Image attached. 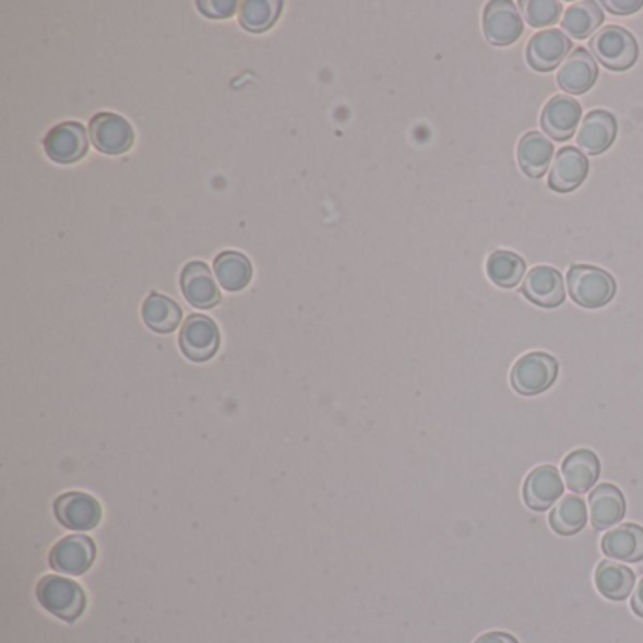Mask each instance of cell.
I'll list each match as a JSON object with an SVG mask.
<instances>
[{
	"label": "cell",
	"mask_w": 643,
	"mask_h": 643,
	"mask_svg": "<svg viewBox=\"0 0 643 643\" xmlns=\"http://www.w3.org/2000/svg\"><path fill=\"white\" fill-rule=\"evenodd\" d=\"M634 572L616 560H604L596 568V588L608 600H627L634 588Z\"/></svg>",
	"instance_id": "cell-23"
},
{
	"label": "cell",
	"mask_w": 643,
	"mask_h": 643,
	"mask_svg": "<svg viewBox=\"0 0 643 643\" xmlns=\"http://www.w3.org/2000/svg\"><path fill=\"white\" fill-rule=\"evenodd\" d=\"M181 290L189 305L201 310H210L219 305L222 295L215 285L212 270L201 261L186 264L180 276Z\"/></svg>",
	"instance_id": "cell-14"
},
{
	"label": "cell",
	"mask_w": 643,
	"mask_h": 643,
	"mask_svg": "<svg viewBox=\"0 0 643 643\" xmlns=\"http://www.w3.org/2000/svg\"><path fill=\"white\" fill-rule=\"evenodd\" d=\"M570 49V36L564 35L559 28H547L528 40L526 61L538 72H549L557 69L560 61H567Z\"/></svg>",
	"instance_id": "cell-10"
},
{
	"label": "cell",
	"mask_w": 643,
	"mask_h": 643,
	"mask_svg": "<svg viewBox=\"0 0 643 643\" xmlns=\"http://www.w3.org/2000/svg\"><path fill=\"white\" fill-rule=\"evenodd\" d=\"M56 515L62 526L76 533H85L98 525L103 517V508L97 498L85 492H64L56 500Z\"/></svg>",
	"instance_id": "cell-9"
},
{
	"label": "cell",
	"mask_w": 643,
	"mask_h": 643,
	"mask_svg": "<svg viewBox=\"0 0 643 643\" xmlns=\"http://www.w3.org/2000/svg\"><path fill=\"white\" fill-rule=\"evenodd\" d=\"M95 555H97L95 541L90 536L74 534L57 541L49 553V564L61 574L82 575L93 567Z\"/></svg>",
	"instance_id": "cell-6"
},
{
	"label": "cell",
	"mask_w": 643,
	"mask_h": 643,
	"mask_svg": "<svg viewBox=\"0 0 643 643\" xmlns=\"http://www.w3.org/2000/svg\"><path fill=\"white\" fill-rule=\"evenodd\" d=\"M562 495H564V484L555 466L544 464L526 476L523 498L533 512H547L551 505L559 502Z\"/></svg>",
	"instance_id": "cell-12"
},
{
	"label": "cell",
	"mask_w": 643,
	"mask_h": 643,
	"mask_svg": "<svg viewBox=\"0 0 643 643\" xmlns=\"http://www.w3.org/2000/svg\"><path fill=\"white\" fill-rule=\"evenodd\" d=\"M549 525L559 536H574L587 525V505L575 495H568L557 502L549 515Z\"/></svg>",
	"instance_id": "cell-26"
},
{
	"label": "cell",
	"mask_w": 643,
	"mask_h": 643,
	"mask_svg": "<svg viewBox=\"0 0 643 643\" xmlns=\"http://www.w3.org/2000/svg\"><path fill=\"white\" fill-rule=\"evenodd\" d=\"M521 8H523L526 23L534 28L555 25L562 12V4L557 0H526Z\"/></svg>",
	"instance_id": "cell-30"
},
{
	"label": "cell",
	"mask_w": 643,
	"mask_h": 643,
	"mask_svg": "<svg viewBox=\"0 0 643 643\" xmlns=\"http://www.w3.org/2000/svg\"><path fill=\"white\" fill-rule=\"evenodd\" d=\"M562 477L567 489L575 495H585L595 487L600 477V461L595 451L575 450L562 461Z\"/></svg>",
	"instance_id": "cell-20"
},
{
	"label": "cell",
	"mask_w": 643,
	"mask_h": 643,
	"mask_svg": "<svg viewBox=\"0 0 643 643\" xmlns=\"http://www.w3.org/2000/svg\"><path fill=\"white\" fill-rule=\"evenodd\" d=\"M553 153L555 147L551 140L544 136L541 132H526L525 136L519 140V166L533 180H538L547 172V168H549L551 159H553Z\"/></svg>",
	"instance_id": "cell-21"
},
{
	"label": "cell",
	"mask_w": 643,
	"mask_h": 643,
	"mask_svg": "<svg viewBox=\"0 0 643 643\" xmlns=\"http://www.w3.org/2000/svg\"><path fill=\"white\" fill-rule=\"evenodd\" d=\"M632 611L643 619V577L638 583L636 591L632 593Z\"/></svg>",
	"instance_id": "cell-33"
},
{
	"label": "cell",
	"mask_w": 643,
	"mask_h": 643,
	"mask_svg": "<svg viewBox=\"0 0 643 643\" xmlns=\"http://www.w3.org/2000/svg\"><path fill=\"white\" fill-rule=\"evenodd\" d=\"M90 142H87V132L80 123H61L53 127L44 140V150L48 157L61 165H70L82 159L87 153Z\"/></svg>",
	"instance_id": "cell-13"
},
{
	"label": "cell",
	"mask_w": 643,
	"mask_h": 643,
	"mask_svg": "<svg viewBox=\"0 0 643 643\" xmlns=\"http://www.w3.org/2000/svg\"><path fill=\"white\" fill-rule=\"evenodd\" d=\"M541 129L557 140L564 142L574 136L581 121V104L567 95H557L541 110Z\"/></svg>",
	"instance_id": "cell-15"
},
{
	"label": "cell",
	"mask_w": 643,
	"mask_h": 643,
	"mask_svg": "<svg viewBox=\"0 0 643 643\" xmlns=\"http://www.w3.org/2000/svg\"><path fill=\"white\" fill-rule=\"evenodd\" d=\"M36 598L51 616L62 621H76L85 609V593L76 581L61 575H46L36 587Z\"/></svg>",
	"instance_id": "cell-2"
},
{
	"label": "cell",
	"mask_w": 643,
	"mask_h": 643,
	"mask_svg": "<svg viewBox=\"0 0 643 643\" xmlns=\"http://www.w3.org/2000/svg\"><path fill=\"white\" fill-rule=\"evenodd\" d=\"M598 78V67L595 57L588 53L585 48H577L562 62L557 72V83L560 90L567 91L570 95H583L595 85Z\"/></svg>",
	"instance_id": "cell-17"
},
{
	"label": "cell",
	"mask_w": 643,
	"mask_h": 643,
	"mask_svg": "<svg viewBox=\"0 0 643 643\" xmlns=\"http://www.w3.org/2000/svg\"><path fill=\"white\" fill-rule=\"evenodd\" d=\"M568 293L575 305L588 310L608 306L617 293L614 276L593 264H572L568 270Z\"/></svg>",
	"instance_id": "cell-1"
},
{
	"label": "cell",
	"mask_w": 643,
	"mask_h": 643,
	"mask_svg": "<svg viewBox=\"0 0 643 643\" xmlns=\"http://www.w3.org/2000/svg\"><path fill=\"white\" fill-rule=\"evenodd\" d=\"M588 46L596 59L614 72H622L634 67L640 56L636 38L627 28L617 25H606L596 33Z\"/></svg>",
	"instance_id": "cell-3"
},
{
	"label": "cell",
	"mask_w": 643,
	"mask_h": 643,
	"mask_svg": "<svg viewBox=\"0 0 643 643\" xmlns=\"http://www.w3.org/2000/svg\"><path fill=\"white\" fill-rule=\"evenodd\" d=\"M559 376V362L544 352L526 353L513 365L510 381L515 393L536 396L546 393Z\"/></svg>",
	"instance_id": "cell-4"
},
{
	"label": "cell",
	"mask_w": 643,
	"mask_h": 643,
	"mask_svg": "<svg viewBox=\"0 0 643 643\" xmlns=\"http://www.w3.org/2000/svg\"><path fill=\"white\" fill-rule=\"evenodd\" d=\"M617 119L608 110H591L581 121L577 145L588 155H600L616 142Z\"/></svg>",
	"instance_id": "cell-18"
},
{
	"label": "cell",
	"mask_w": 643,
	"mask_h": 643,
	"mask_svg": "<svg viewBox=\"0 0 643 643\" xmlns=\"http://www.w3.org/2000/svg\"><path fill=\"white\" fill-rule=\"evenodd\" d=\"M282 2L274 0H248L240 10V23L251 33H263L276 23L277 15L282 12Z\"/></svg>",
	"instance_id": "cell-29"
},
{
	"label": "cell",
	"mask_w": 643,
	"mask_h": 643,
	"mask_svg": "<svg viewBox=\"0 0 643 643\" xmlns=\"http://www.w3.org/2000/svg\"><path fill=\"white\" fill-rule=\"evenodd\" d=\"M602 7L608 8L611 14L630 15L642 10L643 0H627V2L624 0H606V2H602Z\"/></svg>",
	"instance_id": "cell-31"
},
{
	"label": "cell",
	"mask_w": 643,
	"mask_h": 643,
	"mask_svg": "<svg viewBox=\"0 0 643 643\" xmlns=\"http://www.w3.org/2000/svg\"><path fill=\"white\" fill-rule=\"evenodd\" d=\"M90 132L93 145L106 155H121L129 152L134 142L131 123L110 111H103L91 119Z\"/></svg>",
	"instance_id": "cell-7"
},
{
	"label": "cell",
	"mask_w": 643,
	"mask_h": 643,
	"mask_svg": "<svg viewBox=\"0 0 643 643\" xmlns=\"http://www.w3.org/2000/svg\"><path fill=\"white\" fill-rule=\"evenodd\" d=\"M604 23V10L600 2H575L568 8L567 14L562 17V28L570 38L574 40H585L595 33L596 28Z\"/></svg>",
	"instance_id": "cell-24"
},
{
	"label": "cell",
	"mask_w": 643,
	"mask_h": 643,
	"mask_svg": "<svg viewBox=\"0 0 643 643\" xmlns=\"http://www.w3.org/2000/svg\"><path fill=\"white\" fill-rule=\"evenodd\" d=\"M214 266L219 284L227 290H242L253 274L248 257L240 251H223L215 257Z\"/></svg>",
	"instance_id": "cell-28"
},
{
	"label": "cell",
	"mask_w": 643,
	"mask_h": 643,
	"mask_svg": "<svg viewBox=\"0 0 643 643\" xmlns=\"http://www.w3.org/2000/svg\"><path fill=\"white\" fill-rule=\"evenodd\" d=\"M525 31L523 17L512 0H492L484 10V35L495 46H510Z\"/></svg>",
	"instance_id": "cell-5"
},
{
	"label": "cell",
	"mask_w": 643,
	"mask_h": 643,
	"mask_svg": "<svg viewBox=\"0 0 643 643\" xmlns=\"http://www.w3.org/2000/svg\"><path fill=\"white\" fill-rule=\"evenodd\" d=\"M526 263L517 253L508 249H498L487 261V274L491 282L502 289H513L525 277Z\"/></svg>",
	"instance_id": "cell-27"
},
{
	"label": "cell",
	"mask_w": 643,
	"mask_h": 643,
	"mask_svg": "<svg viewBox=\"0 0 643 643\" xmlns=\"http://www.w3.org/2000/svg\"><path fill=\"white\" fill-rule=\"evenodd\" d=\"M588 174V160L581 150L567 145L562 147L549 174V187L557 193H570L575 187H580Z\"/></svg>",
	"instance_id": "cell-19"
},
{
	"label": "cell",
	"mask_w": 643,
	"mask_h": 643,
	"mask_svg": "<svg viewBox=\"0 0 643 643\" xmlns=\"http://www.w3.org/2000/svg\"><path fill=\"white\" fill-rule=\"evenodd\" d=\"M588 510H591V525L595 531H608L611 526L619 525L624 513L627 502L621 489L611 484L596 485L588 497Z\"/></svg>",
	"instance_id": "cell-16"
},
{
	"label": "cell",
	"mask_w": 643,
	"mask_h": 643,
	"mask_svg": "<svg viewBox=\"0 0 643 643\" xmlns=\"http://www.w3.org/2000/svg\"><path fill=\"white\" fill-rule=\"evenodd\" d=\"M474 643H519L512 634L508 632H487L484 636L477 638Z\"/></svg>",
	"instance_id": "cell-32"
},
{
	"label": "cell",
	"mask_w": 643,
	"mask_h": 643,
	"mask_svg": "<svg viewBox=\"0 0 643 643\" xmlns=\"http://www.w3.org/2000/svg\"><path fill=\"white\" fill-rule=\"evenodd\" d=\"M523 295L539 308H559L567 298L562 274L547 264L534 266L523 282Z\"/></svg>",
	"instance_id": "cell-11"
},
{
	"label": "cell",
	"mask_w": 643,
	"mask_h": 643,
	"mask_svg": "<svg viewBox=\"0 0 643 643\" xmlns=\"http://www.w3.org/2000/svg\"><path fill=\"white\" fill-rule=\"evenodd\" d=\"M602 551L617 562L643 560V526L627 523L602 538Z\"/></svg>",
	"instance_id": "cell-22"
},
{
	"label": "cell",
	"mask_w": 643,
	"mask_h": 643,
	"mask_svg": "<svg viewBox=\"0 0 643 643\" xmlns=\"http://www.w3.org/2000/svg\"><path fill=\"white\" fill-rule=\"evenodd\" d=\"M180 347L189 360H210L219 349V329L206 315H191L181 326Z\"/></svg>",
	"instance_id": "cell-8"
},
{
	"label": "cell",
	"mask_w": 643,
	"mask_h": 643,
	"mask_svg": "<svg viewBox=\"0 0 643 643\" xmlns=\"http://www.w3.org/2000/svg\"><path fill=\"white\" fill-rule=\"evenodd\" d=\"M142 319L152 331L168 334L180 326V306L176 305L172 298L159 295V293H152L150 297L145 298L144 306H142Z\"/></svg>",
	"instance_id": "cell-25"
}]
</instances>
